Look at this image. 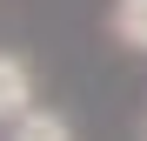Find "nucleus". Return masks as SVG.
Listing matches in <instances>:
<instances>
[{"instance_id": "nucleus-1", "label": "nucleus", "mask_w": 147, "mask_h": 141, "mask_svg": "<svg viewBox=\"0 0 147 141\" xmlns=\"http://www.w3.org/2000/svg\"><path fill=\"white\" fill-rule=\"evenodd\" d=\"M34 108V74L20 54H0V128H13L20 114Z\"/></svg>"}, {"instance_id": "nucleus-2", "label": "nucleus", "mask_w": 147, "mask_h": 141, "mask_svg": "<svg viewBox=\"0 0 147 141\" xmlns=\"http://www.w3.org/2000/svg\"><path fill=\"white\" fill-rule=\"evenodd\" d=\"M107 34L127 54H147V0H114L107 7Z\"/></svg>"}, {"instance_id": "nucleus-3", "label": "nucleus", "mask_w": 147, "mask_h": 141, "mask_svg": "<svg viewBox=\"0 0 147 141\" xmlns=\"http://www.w3.org/2000/svg\"><path fill=\"white\" fill-rule=\"evenodd\" d=\"M7 141H74V128H67V114H54V108H27Z\"/></svg>"}]
</instances>
